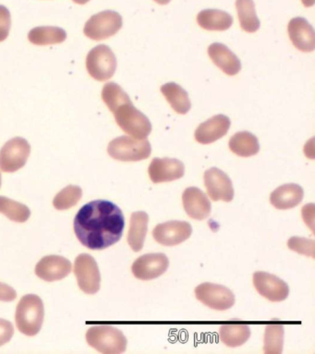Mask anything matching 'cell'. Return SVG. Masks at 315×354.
<instances>
[{"label": "cell", "mask_w": 315, "mask_h": 354, "mask_svg": "<svg viewBox=\"0 0 315 354\" xmlns=\"http://www.w3.org/2000/svg\"><path fill=\"white\" fill-rule=\"evenodd\" d=\"M128 243L134 252L142 250L148 231L149 216L145 212H135L131 217Z\"/></svg>", "instance_id": "23"}, {"label": "cell", "mask_w": 315, "mask_h": 354, "mask_svg": "<svg viewBox=\"0 0 315 354\" xmlns=\"http://www.w3.org/2000/svg\"><path fill=\"white\" fill-rule=\"evenodd\" d=\"M208 55L215 65L228 76H235L242 69L240 58L226 44L221 43L210 44Z\"/></svg>", "instance_id": "20"}, {"label": "cell", "mask_w": 315, "mask_h": 354, "mask_svg": "<svg viewBox=\"0 0 315 354\" xmlns=\"http://www.w3.org/2000/svg\"><path fill=\"white\" fill-rule=\"evenodd\" d=\"M156 3H159L160 5H168V3L171 1V0H154Z\"/></svg>", "instance_id": "37"}, {"label": "cell", "mask_w": 315, "mask_h": 354, "mask_svg": "<svg viewBox=\"0 0 315 354\" xmlns=\"http://www.w3.org/2000/svg\"><path fill=\"white\" fill-rule=\"evenodd\" d=\"M87 340L91 347L104 354L125 353L128 344L123 332L109 325L95 326L88 329Z\"/></svg>", "instance_id": "4"}, {"label": "cell", "mask_w": 315, "mask_h": 354, "mask_svg": "<svg viewBox=\"0 0 315 354\" xmlns=\"http://www.w3.org/2000/svg\"><path fill=\"white\" fill-rule=\"evenodd\" d=\"M1 183H2L1 174H0V187H1Z\"/></svg>", "instance_id": "39"}, {"label": "cell", "mask_w": 315, "mask_h": 354, "mask_svg": "<svg viewBox=\"0 0 315 354\" xmlns=\"http://www.w3.org/2000/svg\"><path fill=\"white\" fill-rule=\"evenodd\" d=\"M182 203L188 216L195 220L203 221L211 213V202L200 188H186L182 195Z\"/></svg>", "instance_id": "18"}, {"label": "cell", "mask_w": 315, "mask_h": 354, "mask_svg": "<svg viewBox=\"0 0 315 354\" xmlns=\"http://www.w3.org/2000/svg\"><path fill=\"white\" fill-rule=\"evenodd\" d=\"M74 274L80 289L87 295H96L100 290V271L98 263L91 254H81L76 257Z\"/></svg>", "instance_id": "9"}, {"label": "cell", "mask_w": 315, "mask_h": 354, "mask_svg": "<svg viewBox=\"0 0 315 354\" xmlns=\"http://www.w3.org/2000/svg\"><path fill=\"white\" fill-rule=\"evenodd\" d=\"M236 8L240 27L247 32H255L261 27L253 0H236Z\"/></svg>", "instance_id": "28"}, {"label": "cell", "mask_w": 315, "mask_h": 354, "mask_svg": "<svg viewBox=\"0 0 315 354\" xmlns=\"http://www.w3.org/2000/svg\"><path fill=\"white\" fill-rule=\"evenodd\" d=\"M229 149L240 157H251L260 151L258 138L249 131L237 132L232 136L228 143Z\"/></svg>", "instance_id": "25"}, {"label": "cell", "mask_w": 315, "mask_h": 354, "mask_svg": "<svg viewBox=\"0 0 315 354\" xmlns=\"http://www.w3.org/2000/svg\"><path fill=\"white\" fill-rule=\"evenodd\" d=\"M71 263L64 257L51 254L44 257L35 266L38 278L48 282L60 281L70 275Z\"/></svg>", "instance_id": "16"}, {"label": "cell", "mask_w": 315, "mask_h": 354, "mask_svg": "<svg viewBox=\"0 0 315 354\" xmlns=\"http://www.w3.org/2000/svg\"><path fill=\"white\" fill-rule=\"evenodd\" d=\"M45 308L38 295H24L19 301L15 313V322L19 331L28 337L35 336L42 328Z\"/></svg>", "instance_id": "3"}, {"label": "cell", "mask_w": 315, "mask_h": 354, "mask_svg": "<svg viewBox=\"0 0 315 354\" xmlns=\"http://www.w3.org/2000/svg\"><path fill=\"white\" fill-rule=\"evenodd\" d=\"M117 58L111 48L106 44L93 47L87 57L88 73L98 82H107L114 76L117 69Z\"/></svg>", "instance_id": "6"}, {"label": "cell", "mask_w": 315, "mask_h": 354, "mask_svg": "<svg viewBox=\"0 0 315 354\" xmlns=\"http://www.w3.org/2000/svg\"><path fill=\"white\" fill-rule=\"evenodd\" d=\"M107 152L113 159L120 162H139L150 157L152 147L147 138L121 136L110 141Z\"/></svg>", "instance_id": "5"}, {"label": "cell", "mask_w": 315, "mask_h": 354, "mask_svg": "<svg viewBox=\"0 0 315 354\" xmlns=\"http://www.w3.org/2000/svg\"><path fill=\"white\" fill-rule=\"evenodd\" d=\"M195 296L209 308L225 311L235 304V295L232 290L223 285L204 282L195 288Z\"/></svg>", "instance_id": "10"}, {"label": "cell", "mask_w": 315, "mask_h": 354, "mask_svg": "<svg viewBox=\"0 0 315 354\" xmlns=\"http://www.w3.org/2000/svg\"><path fill=\"white\" fill-rule=\"evenodd\" d=\"M148 173L154 184L172 182L184 176L185 166L181 160L173 158H154L149 165Z\"/></svg>", "instance_id": "15"}, {"label": "cell", "mask_w": 315, "mask_h": 354, "mask_svg": "<svg viewBox=\"0 0 315 354\" xmlns=\"http://www.w3.org/2000/svg\"><path fill=\"white\" fill-rule=\"evenodd\" d=\"M90 0H73V2H75L76 4L79 5H84L87 4V3L89 2Z\"/></svg>", "instance_id": "38"}, {"label": "cell", "mask_w": 315, "mask_h": 354, "mask_svg": "<svg viewBox=\"0 0 315 354\" xmlns=\"http://www.w3.org/2000/svg\"><path fill=\"white\" fill-rule=\"evenodd\" d=\"M115 120L120 129L135 138H147L152 132V124L145 113L138 110L131 98L124 100L112 108Z\"/></svg>", "instance_id": "2"}, {"label": "cell", "mask_w": 315, "mask_h": 354, "mask_svg": "<svg viewBox=\"0 0 315 354\" xmlns=\"http://www.w3.org/2000/svg\"><path fill=\"white\" fill-rule=\"evenodd\" d=\"M284 326L281 324H269L265 328L264 353L281 354L284 345Z\"/></svg>", "instance_id": "30"}, {"label": "cell", "mask_w": 315, "mask_h": 354, "mask_svg": "<svg viewBox=\"0 0 315 354\" xmlns=\"http://www.w3.org/2000/svg\"><path fill=\"white\" fill-rule=\"evenodd\" d=\"M17 297V292L10 285L0 282V301H12Z\"/></svg>", "instance_id": "35"}, {"label": "cell", "mask_w": 315, "mask_h": 354, "mask_svg": "<svg viewBox=\"0 0 315 354\" xmlns=\"http://www.w3.org/2000/svg\"><path fill=\"white\" fill-rule=\"evenodd\" d=\"M303 188L297 184H286L273 190L270 195V202L276 209H290L303 201Z\"/></svg>", "instance_id": "21"}, {"label": "cell", "mask_w": 315, "mask_h": 354, "mask_svg": "<svg viewBox=\"0 0 315 354\" xmlns=\"http://www.w3.org/2000/svg\"><path fill=\"white\" fill-rule=\"evenodd\" d=\"M301 1L307 8L312 7L314 5V0H301Z\"/></svg>", "instance_id": "36"}, {"label": "cell", "mask_w": 315, "mask_h": 354, "mask_svg": "<svg viewBox=\"0 0 315 354\" xmlns=\"http://www.w3.org/2000/svg\"><path fill=\"white\" fill-rule=\"evenodd\" d=\"M287 246L290 250L297 252L300 254L314 257V241L307 238L293 236L287 241Z\"/></svg>", "instance_id": "32"}, {"label": "cell", "mask_w": 315, "mask_h": 354, "mask_svg": "<svg viewBox=\"0 0 315 354\" xmlns=\"http://www.w3.org/2000/svg\"><path fill=\"white\" fill-rule=\"evenodd\" d=\"M251 328L245 324H226L219 329V337L224 344L231 348L240 347L251 337Z\"/></svg>", "instance_id": "27"}, {"label": "cell", "mask_w": 315, "mask_h": 354, "mask_svg": "<svg viewBox=\"0 0 315 354\" xmlns=\"http://www.w3.org/2000/svg\"><path fill=\"white\" fill-rule=\"evenodd\" d=\"M125 218L113 202L98 199L88 202L77 212L73 221L76 237L91 250H104L123 237Z\"/></svg>", "instance_id": "1"}, {"label": "cell", "mask_w": 315, "mask_h": 354, "mask_svg": "<svg viewBox=\"0 0 315 354\" xmlns=\"http://www.w3.org/2000/svg\"><path fill=\"white\" fill-rule=\"evenodd\" d=\"M160 91L170 102L171 107L179 115H186L192 108L189 94L175 82H168L162 85Z\"/></svg>", "instance_id": "24"}, {"label": "cell", "mask_w": 315, "mask_h": 354, "mask_svg": "<svg viewBox=\"0 0 315 354\" xmlns=\"http://www.w3.org/2000/svg\"><path fill=\"white\" fill-rule=\"evenodd\" d=\"M28 39L35 46H51L65 41L67 32L60 27L39 26L30 30Z\"/></svg>", "instance_id": "26"}, {"label": "cell", "mask_w": 315, "mask_h": 354, "mask_svg": "<svg viewBox=\"0 0 315 354\" xmlns=\"http://www.w3.org/2000/svg\"><path fill=\"white\" fill-rule=\"evenodd\" d=\"M15 334V326L12 323L0 318V347L10 342Z\"/></svg>", "instance_id": "34"}, {"label": "cell", "mask_w": 315, "mask_h": 354, "mask_svg": "<svg viewBox=\"0 0 315 354\" xmlns=\"http://www.w3.org/2000/svg\"><path fill=\"white\" fill-rule=\"evenodd\" d=\"M253 285L260 295L273 303L283 301L289 297V285L273 274L256 271L253 274Z\"/></svg>", "instance_id": "11"}, {"label": "cell", "mask_w": 315, "mask_h": 354, "mask_svg": "<svg viewBox=\"0 0 315 354\" xmlns=\"http://www.w3.org/2000/svg\"><path fill=\"white\" fill-rule=\"evenodd\" d=\"M170 267V259L163 253H150L138 257L132 267L135 278L151 281L159 278Z\"/></svg>", "instance_id": "12"}, {"label": "cell", "mask_w": 315, "mask_h": 354, "mask_svg": "<svg viewBox=\"0 0 315 354\" xmlns=\"http://www.w3.org/2000/svg\"><path fill=\"white\" fill-rule=\"evenodd\" d=\"M197 22L204 30L223 32L232 26L233 18L226 11L207 8L198 13Z\"/></svg>", "instance_id": "22"}, {"label": "cell", "mask_w": 315, "mask_h": 354, "mask_svg": "<svg viewBox=\"0 0 315 354\" xmlns=\"http://www.w3.org/2000/svg\"><path fill=\"white\" fill-rule=\"evenodd\" d=\"M30 153L31 146L26 138H12L0 149V170L4 173H15L26 165Z\"/></svg>", "instance_id": "8"}, {"label": "cell", "mask_w": 315, "mask_h": 354, "mask_svg": "<svg viewBox=\"0 0 315 354\" xmlns=\"http://www.w3.org/2000/svg\"><path fill=\"white\" fill-rule=\"evenodd\" d=\"M287 32L290 41L301 52L309 53L315 49V32L314 27L305 18L297 17L290 19Z\"/></svg>", "instance_id": "17"}, {"label": "cell", "mask_w": 315, "mask_h": 354, "mask_svg": "<svg viewBox=\"0 0 315 354\" xmlns=\"http://www.w3.org/2000/svg\"><path fill=\"white\" fill-rule=\"evenodd\" d=\"M12 27V16L9 8L0 5V41L6 40Z\"/></svg>", "instance_id": "33"}, {"label": "cell", "mask_w": 315, "mask_h": 354, "mask_svg": "<svg viewBox=\"0 0 315 354\" xmlns=\"http://www.w3.org/2000/svg\"><path fill=\"white\" fill-rule=\"evenodd\" d=\"M204 185L212 201L231 202L234 198V188L228 174L217 167L208 169L204 174Z\"/></svg>", "instance_id": "13"}, {"label": "cell", "mask_w": 315, "mask_h": 354, "mask_svg": "<svg viewBox=\"0 0 315 354\" xmlns=\"http://www.w3.org/2000/svg\"><path fill=\"white\" fill-rule=\"evenodd\" d=\"M123 25V17L120 13L114 10H104L88 19L84 33L92 40H105L118 33Z\"/></svg>", "instance_id": "7"}, {"label": "cell", "mask_w": 315, "mask_h": 354, "mask_svg": "<svg viewBox=\"0 0 315 354\" xmlns=\"http://www.w3.org/2000/svg\"><path fill=\"white\" fill-rule=\"evenodd\" d=\"M0 213L15 223H26L31 216V210L26 205L0 196Z\"/></svg>", "instance_id": "29"}, {"label": "cell", "mask_w": 315, "mask_h": 354, "mask_svg": "<svg viewBox=\"0 0 315 354\" xmlns=\"http://www.w3.org/2000/svg\"><path fill=\"white\" fill-rule=\"evenodd\" d=\"M231 121L228 116L217 115L200 124L195 130V137L197 142L211 144L223 138L231 129Z\"/></svg>", "instance_id": "19"}, {"label": "cell", "mask_w": 315, "mask_h": 354, "mask_svg": "<svg viewBox=\"0 0 315 354\" xmlns=\"http://www.w3.org/2000/svg\"><path fill=\"white\" fill-rule=\"evenodd\" d=\"M192 227L183 221H170L160 223L153 231L154 239L160 245L175 246L189 239Z\"/></svg>", "instance_id": "14"}, {"label": "cell", "mask_w": 315, "mask_h": 354, "mask_svg": "<svg viewBox=\"0 0 315 354\" xmlns=\"http://www.w3.org/2000/svg\"><path fill=\"white\" fill-rule=\"evenodd\" d=\"M82 196V188L78 185H68L57 193L53 199L55 209L66 210L78 204Z\"/></svg>", "instance_id": "31"}]
</instances>
